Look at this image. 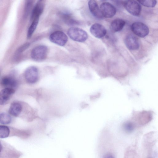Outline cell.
Instances as JSON below:
<instances>
[{"label":"cell","mask_w":158,"mask_h":158,"mask_svg":"<svg viewBox=\"0 0 158 158\" xmlns=\"http://www.w3.org/2000/svg\"><path fill=\"white\" fill-rule=\"evenodd\" d=\"M67 33L72 40L80 42H85L88 37V34L85 31L78 27L70 28L68 31Z\"/></svg>","instance_id":"obj_1"},{"label":"cell","mask_w":158,"mask_h":158,"mask_svg":"<svg viewBox=\"0 0 158 158\" xmlns=\"http://www.w3.org/2000/svg\"><path fill=\"white\" fill-rule=\"evenodd\" d=\"M48 49L44 45H39L34 48L31 51V56L34 60L40 61L45 60L47 56Z\"/></svg>","instance_id":"obj_2"},{"label":"cell","mask_w":158,"mask_h":158,"mask_svg":"<svg viewBox=\"0 0 158 158\" xmlns=\"http://www.w3.org/2000/svg\"><path fill=\"white\" fill-rule=\"evenodd\" d=\"M132 32L136 35L140 37H144L149 33L148 27L144 23L139 22L133 23L131 27Z\"/></svg>","instance_id":"obj_3"},{"label":"cell","mask_w":158,"mask_h":158,"mask_svg":"<svg viewBox=\"0 0 158 158\" xmlns=\"http://www.w3.org/2000/svg\"><path fill=\"white\" fill-rule=\"evenodd\" d=\"M124 6L126 10L130 14L138 16L140 14L141 7L139 3L135 0L125 1Z\"/></svg>","instance_id":"obj_4"},{"label":"cell","mask_w":158,"mask_h":158,"mask_svg":"<svg viewBox=\"0 0 158 158\" xmlns=\"http://www.w3.org/2000/svg\"><path fill=\"white\" fill-rule=\"evenodd\" d=\"M49 40L52 42L63 46L67 43L68 38L67 35L63 31H56L50 35Z\"/></svg>","instance_id":"obj_5"},{"label":"cell","mask_w":158,"mask_h":158,"mask_svg":"<svg viewBox=\"0 0 158 158\" xmlns=\"http://www.w3.org/2000/svg\"><path fill=\"white\" fill-rule=\"evenodd\" d=\"M100 9L103 16L107 18L112 17L116 12L115 7L108 2L102 3L100 6Z\"/></svg>","instance_id":"obj_6"},{"label":"cell","mask_w":158,"mask_h":158,"mask_svg":"<svg viewBox=\"0 0 158 158\" xmlns=\"http://www.w3.org/2000/svg\"><path fill=\"white\" fill-rule=\"evenodd\" d=\"M38 71L37 68L31 66L28 68L25 73V77L27 82L30 83L36 82L38 79Z\"/></svg>","instance_id":"obj_7"},{"label":"cell","mask_w":158,"mask_h":158,"mask_svg":"<svg viewBox=\"0 0 158 158\" xmlns=\"http://www.w3.org/2000/svg\"><path fill=\"white\" fill-rule=\"evenodd\" d=\"M91 34L95 37L100 39L104 37L106 35V30L101 24L95 23L93 24L90 29Z\"/></svg>","instance_id":"obj_8"},{"label":"cell","mask_w":158,"mask_h":158,"mask_svg":"<svg viewBox=\"0 0 158 158\" xmlns=\"http://www.w3.org/2000/svg\"><path fill=\"white\" fill-rule=\"evenodd\" d=\"M124 42L126 46L130 50H136L139 48V44L137 38L132 35L126 36Z\"/></svg>","instance_id":"obj_9"},{"label":"cell","mask_w":158,"mask_h":158,"mask_svg":"<svg viewBox=\"0 0 158 158\" xmlns=\"http://www.w3.org/2000/svg\"><path fill=\"white\" fill-rule=\"evenodd\" d=\"M88 6L92 14L95 18L100 19H103V16L100 8L97 2L93 0H89L88 2Z\"/></svg>","instance_id":"obj_10"},{"label":"cell","mask_w":158,"mask_h":158,"mask_svg":"<svg viewBox=\"0 0 158 158\" xmlns=\"http://www.w3.org/2000/svg\"><path fill=\"white\" fill-rule=\"evenodd\" d=\"M44 4L43 1L40 0L36 3L31 13L30 19L32 21L34 19L39 18L43 12Z\"/></svg>","instance_id":"obj_11"},{"label":"cell","mask_w":158,"mask_h":158,"mask_svg":"<svg viewBox=\"0 0 158 158\" xmlns=\"http://www.w3.org/2000/svg\"><path fill=\"white\" fill-rule=\"evenodd\" d=\"M15 92V90L9 88H5L0 92V105L6 104Z\"/></svg>","instance_id":"obj_12"},{"label":"cell","mask_w":158,"mask_h":158,"mask_svg":"<svg viewBox=\"0 0 158 158\" xmlns=\"http://www.w3.org/2000/svg\"><path fill=\"white\" fill-rule=\"evenodd\" d=\"M126 24L125 21L123 19H117L113 20L110 25V29L113 32L121 31Z\"/></svg>","instance_id":"obj_13"},{"label":"cell","mask_w":158,"mask_h":158,"mask_svg":"<svg viewBox=\"0 0 158 158\" xmlns=\"http://www.w3.org/2000/svg\"><path fill=\"white\" fill-rule=\"evenodd\" d=\"M1 83L2 85L6 88H9L14 89L16 87L17 82L16 80L11 76H5L1 79Z\"/></svg>","instance_id":"obj_14"},{"label":"cell","mask_w":158,"mask_h":158,"mask_svg":"<svg viewBox=\"0 0 158 158\" xmlns=\"http://www.w3.org/2000/svg\"><path fill=\"white\" fill-rule=\"evenodd\" d=\"M22 109V106L20 103L14 102L12 103L10 106L9 112L11 115L16 117L19 114Z\"/></svg>","instance_id":"obj_15"},{"label":"cell","mask_w":158,"mask_h":158,"mask_svg":"<svg viewBox=\"0 0 158 158\" xmlns=\"http://www.w3.org/2000/svg\"><path fill=\"white\" fill-rule=\"evenodd\" d=\"M39 18L34 19L32 21V23L29 27L27 34V37L28 39L30 38L36 28L38 23Z\"/></svg>","instance_id":"obj_16"},{"label":"cell","mask_w":158,"mask_h":158,"mask_svg":"<svg viewBox=\"0 0 158 158\" xmlns=\"http://www.w3.org/2000/svg\"><path fill=\"white\" fill-rule=\"evenodd\" d=\"M62 17L64 21L68 24L73 25L78 24V23L76 20L73 19L70 15L67 13L62 14Z\"/></svg>","instance_id":"obj_17"},{"label":"cell","mask_w":158,"mask_h":158,"mask_svg":"<svg viewBox=\"0 0 158 158\" xmlns=\"http://www.w3.org/2000/svg\"><path fill=\"white\" fill-rule=\"evenodd\" d=\"M11 121V117L8 114L5 113L0 114V123L7 124L10 123Z\"/></svg>","instance_id":"obj_18"},{"label":"cell","mask_w":158,"mask_h":158,"mask_svg":"<svg viewBox=\"0 0 158 158\" xmlns=\"http://www.w3.org/2000/svg\"><path fill=\"white\" fill-rule=\"evenodd\" d=\"M139 3L148 7H153L156 5L157 1L154 0H138Z\"/></svg>","instance_id":"obj_19"},{"label":"cell","mask_w":158,"mask_h":158,"mask_svg":"<svg viewBox=\"0 0 158 158\" xmlns=\"http://www.w3.org/2000/svg\"><path fill=\"white\" fill-rule=\"evenodd\" d=\"M9 133L10 130L8 127L5 126H0V138L7 137Z\"/></svg>","instance_id":"obj_20"},{"label":"cell","mask_w":158,"mask_h":158,"mask_svg":"<svg viewBox=\"0 0 158 158\" xmlns=\"http://www.w3.org/2000/svg\"><path fill=\"white\" fill-rule=\"evenodd\" d=\"M32 4V1H27L26 2L24 11V16L25 17H27L29 15L31 9Z\"/></svg>","instance_id":"obj_21"},{"label":"cell","mask_w":158,"mask_h":158,"mask_svg":"<svg viewBox=\"0 0 158 158\" xmlns=\"http://www.w3.org/2000/svg\"><path fill=\"white\" fill-rule=\"evenodd\" d=\"M123 127L125 131L127 132L130 133L133 131L134 126L132 123L127 122L124 124Z\"/></svg>","instance_id":"obj_22"},{"label":"cell","mask_w":158,"mask_h":158,"mask_svg":"<svg viewBox=\"0 0 158 158\" xmlns=\"http://www.w3.org/2000/svg\"><path fill=\"white\" fill-rule=\"evenodd\" d=\"M30 44L27 43L20 46L17 50L16 54L19 55L26 50L29 46Z\"/></svg>","instance_id":"obj_23"},{"label":"cell","mask_w":158,"mask_h":158,"mask_svg":"<svg viewBox=\"0 0 158 158\" xmlns=\"http://www.w3.org/2000/svg\"><path fill=\"white\" fill-rule=\"evenodd\" d=\"M103 158H114V156L110 154H107L105 155Z\"/></svg>","instance_id":"obj_24"},{"label":"cell","mask_w":158,"mask_h":158,"mask_svg":"<svg viewBox=\"0 0 158 158\" xmlns=\"http://www.w3.org/2000/svg\"><path fill=\"white\" fill-rule=\"evenodd\" d=\"M2 144L0 141V152H1V151L2 150Z\"/></svg>","instance_id":"obj_25"}]
</instances>
